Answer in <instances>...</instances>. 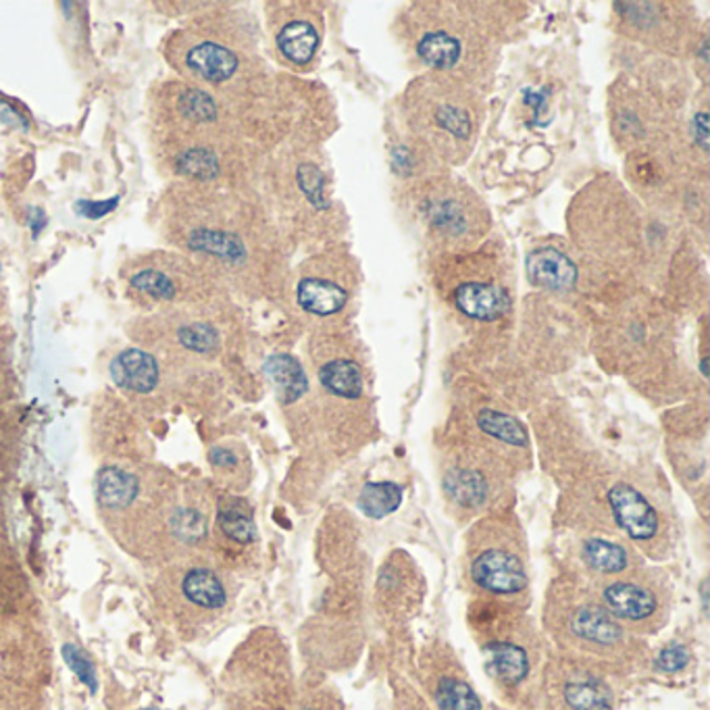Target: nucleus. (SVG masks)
<instances>
[{
    "label": "nucleus",
    "mask_w": 710,
    "mask_h": 710,
    "mask_svg": "<svg viewBox=\"0 0 710 710\" xmlns=\"http://www.w3.org/2000/svg\"><path fill=\"white\" fill-rule=\"evenodd\" d=\"M434 702L438 710H481V700L471 688V683L450 673H444L436 679Z\"/></svg>",
    "instance_id": "18"
},
{
    "label": "nucleus",
    "mask_w": 710,
    "mask_h": 710,
    "mask_svg": "<svg viewBox=\"0 0 710 710\" xmlns=\"http://www.w3.org/2000/svg\"><path fill=\"white\" fill-rule=\"evenodd\" d=\"M548 710H615L609 683L576 660L560 659L548 669Z\"/></svg>",
    "instance_id": "3"
},
{
    "label": "nucleus",
    "mask_w": 710,
    "mask_h": 710,
    "mask_svg": "<svg viewBox=\"0 0 710 710\" xmlns=\"http://www.w3.org/2000/svg\"><path fill=\"white\" fill-rule=\"evenodd\" d=\"M581 558L598 576H623L629 569V552L617 541L588 538L581 546Z\"/></svg>",
    "instance_id": "14"
},
{
    "label": "nucleus",
    "mask_w": 710,
    "mask_h": 710,
    "mask_svg": "<svg viewBox=\"0 0 710 710\" xmlns=\"http://www.w3.org/2000/svg\"><path fill=\"white\" fill-rule=\"evenodd\" d=\"M455 298L460 313L477 322H494L510 311L507 290L491 286V284H481V282L463 284L457 288Z\"/></svg>",
    "instance_id": "11"
},
{
    "label": "nucleus",
    "mask_w": 710,
    "mask_h": 710,
    "mask_svg": "<svg viewBox=\"0 0 710 710\" xmlns=\"http://www.w3.org/2000/svg\"><path fill=\"white\" fill-rule=\"evenodd\" d=\"M236 52L230 51L220 42L213 40H199L190 42L182 54V68L192 78H199L209 84H221L234 78L237 71Z\"/></svg>",
    "instance_id": "7"
},
{
    "label": "nucleus",
    "mask_w": 710,
    "mask_h": 710,
    "mask_svg": "<svg viewBox=\"0 0 710 710\" xmlns=\"http://www.w3.org/2000/svg\"><path fill=\"white\" fill-rule=\"evenodd\" d=\"M600 605L627 631L650 633L665 626L667 598L659 586L640 576H617L600 588Z\"/></svg>",
    "instance_id": "2"
},
{
    "label": "nucleus",
    "mask_w": 710,
    "mask_h": 710,
    "mask_svg": "<svg viewBox=\"0 0 710 710\" xmlns=\"http://www.w3.org/2000/svg\"><path fill=\"white\" fill-rule=\"evenodd\" d=\"M317 47H320V34L306 21H292L277 34V49L296 65L308 63L315 57Z\"/></svg>",
    "instance_id": "17"
},
{
    "label": "nucleus",
    "mask_w": 710,
    "mask_h": 710,
    "mask_svg": "<svg viewBox=\"0 0 710 710\" xmlns=\"http://www.w3.org/2000/svg\"><path fill=\"white\" fill-rule=\"evenodd\" d=\"M558 642L576 662L592 671L621 669L636 657V643L626 627L617 623L600 602L579 600L555 621Z\"/></svg>",
    "instance_id": "1"
},
{
    "label": "nucleus",
    "mask_w": 710,
    "mask_h": 710,
    "mask_svg": "<svg viewBox=\"0 0 710 710\" xmlns=\"http://www.w3.org/2000/svg\"><path fill=\"white\" fill-rule=\"evenodd\" d=\"M138 479L135 475L128 474L123 469L118 467H109L99 475V503L102 508L106 510H113V513H121L125 508L132 507L138 498Z\"/></svg>",
    "instance_id": "15"
},
{
    "label": "nucleus",
    "mask_w": 710,
    "mask_h": 710,
    "mask_svg": "<svg viewBox=\"0 0 710 710\" xmlns=\"http://www.w3.org/2000/svg\"><path fill=\"white\" fill-rule=\"evenodd\" d=\"M180 598L192 609L215 612L227 605V588L211 567H190L178 584Z\"/></svg>",
    "instance_id": "8"
},
{
    "label": "nucleus",
    "mask_w": 710,
    "mask_h": 710,
    "mask_svg": "<svg viewBox=\"0 0 710 710\" xmlns=\"http://www.w3.org/2000/svg\"><path fill=\"white\" fill-rule=\"evenodd\" d=\"M159 365L154 356L130 348L115 356L111 363V377L119 388L134 392V394H151L159 384Z\"/></svg>",
    "instance_id": "10"
},
{
    "label": "nucleus",
    "mask_w": 710,
    "mask_h": 710,
    "mask_svg": "<svg viewBox=\"0 0 710 710\" xmlns=\"http://www.w3.org/2000/svg\"><path fill=\"white\" fill-rule=\"evenodd\" d=\"M217 525H220L221 534L227 540L236 541V544H251L256 538L253 515L242 503L221 505L220 513H217Z\"/></svg>",
    "instance_id": "22"
},
{
    "label": "nucleus",
    "mask_w": 710,
    "mask_h": 710,
    "mask_svg": "<svg viewBox=\"0 0 710 710\" xmlns=\"http://www.w3.org/2000/svg\"><path fill=\"white\" fill-rule=\"evenodd\" d=\"M690 665V650L681 643H671L662 648L657 657V667L665 673H677L683 671Z\"/></svg>",
    "instance_id": "29"
},
{
    "label": "nucleus",
    "mask_w": 710,
    "mask_h": 710,
    "mask_svg": "<svg viewBox=\"0 0 710 710\" xmlns=\"http://www.w3.org/2000/svg\"><path fill=\"white\" fill-rule=\"evenodd\" d=\"M477 425L484 434H488L496 440L505 442L510 446H527L529 434L525 429L524 423L507 413L484 408L477 413Z\"/></svg>",
    "instance_id": "20"
},
{
    "label": "nucleus",
    "mask_w": 710,
    "mask_h": 710,
    "mask_svg": "<svg viewBox=\"0 0 710 710\" xmlns=\"http://www.w3.org/2000/svg\"><path fill=\"white\" fill-rule=\"evenodd\" d=\"M296 298H298V305L308 313L325 317V315H334V313L342 311L348 301V294H346V290L329 280L306 277L296 288Z\"/></svg>",
    "instance_id": "13"
},
{
    "label": "nucleus",
    "mask_w": 710,
    "mask_h": 710,
    "mask_svg": "<svg viewBox=\"0 0 710 710\" xmlns=\"http://www.w3.org/2000/svg\"><path fill=\"white\" fill-rule=\"evenodd\" d=\"M610 515L615 524L621 527L627 538L636 544H652L659 538V508L655 507L642 491L626 481H619L607 494Z\"/></svg>",
    "instance_id": "4"
},
{
    "label": "nucleus",
    "mask_w": 710,
    "mask_h": 710,
    "mask_svg": "<svg viewBox=\"0 0 710 710\" xmlns=\"http://www.w3.org/2000/svg\"><path fill=\"white\" fill-rule=\"evenodd\" d=\"M178 339L180 344L190 351V353H199V355H206V353H213L217 346H220V334L206 325V323H190L184 325L180 332H178Z\"/></svg>",
    "instance_id": "24"
},
{
    "label": "nucleus",
    "mask_w": 710,
    "mask_h": 710,
    "mask_svg": "<svg viewBox=\"0 0 710 710\" xmlns=\"http://www.w3.org/2000/svg\"><path fill=\"white\" fill-rule=\"evenodd\" d=\"M527 277L548 290H571L577 284V267L557 248H538L527 256Z\"/></svg>",
    "instance_id": "9"
},
{
    "label": "nucleus",
    "mask_w": 710,
    "mask_h": 710,
    "mask_svg": "<svg viewBox=\"0 0 710 710\" xmlns=\"http://www.w3.org/2000/svg\"><path fill=\"white\" fill-rule=\"evenodd\" d=\"M693 140L707 151L709 149V115L700 111L692 121Z\"/></svg>",
    "instance_id": "30"
},
{
    "label": "nucleus",
    "mask_w": 710,
    "mask_h": 710,
    "mask_svg": "<svg viewBox=\"0 0 710 710\" xmlns=\"http://www.w3.org/2000/svg\"><path fill=\"white\" fill-rule=\"evenodd\" d=\"M63 659L68 662L69 669L80 677V681L90 688V692L94 693L99 690L97 669H94L92 660L88 659L75 643H65L63 646Z\"/></svg>",
    "instance_id": "25"
},
{
    "label": "nucleus",
    "mask_w": 710,
    "mask_h": 710,
    "mask_svg": "<svg viewBox=\"0 0 710 710\" xmlns=\"http://www.w3.org/2000/svg\"><path fill=\"white\" fill-rule=\"evenodd\" d=\"M460 42L446 32H429L417 44V52L429 68H455L460 59Z\"/></svg>",
    "instance_id": "21"
},
{
    "label": "nucleus",
    "mask_w": 710,
    "mask_h": 710,
    "mask_svg": "<svg viewBox=\"0 0 710 710\" xmlns=\"http://www.w3.org/2000/svg\"><path fill=\"white\" fill-rule=\"evenodd\" d=\"M265 373L277 389V398L282 405H294L305 396L308 389L305 369L294 356H270L265 361Z\"/></svg>",
    "instance_id": "12"
},
{
    "label": "nucleus",
    "mask_w": 710,
    "mask_h": 710,
    "mask_svg": "<svg viewBox=\"0 0 710 710\" xmlns=\"http://www.w3.org/2000/svg\"><path fill=\"white\" fill-rule=\"evenodd\" d=\"M142 710H159V709H142Z\"/></svg>",
    "instance_id": "34"
},
{
    "label": "nucleus",
    "mask_w": 710,
    "mask_h": 710,
    "mask_svg": "<svg viewBox=\"0 0 710 710\" xmlns=\"http://www.w3.org/2000/svg\"><path fill=\"white\" fill-rule=\"evenodd\" d=\"M320 382L327 392L346 400H356L363 394V372L351 358L325 363L320 372Z\"/></svg>",
    "instance_id": "16"
},
{
    "label": "nucleus",
    "mask_w": 710,
    "mask_h": 710,
    "mask_svg": "<svg viewBox=\"0 0 710 710\" xmlns=\"http://www.w3.org/2000/svg\"><path fill=\"white\" fill-rule=\"evenodd\" d=\"M525 104H531L536 111V119L540 118L541 111H544V106H546V101H548V90H540V92H534V90H525Z\"/></svg>",
    "instance_id": "31"
},
{
    "label": "nucleus",
    "mask_w": 710,
    "mask_h": 710,
    "mask_svg": "<svg viewBox=\"0 0 710 710\" xmlns=\"http://www.w3.org/2000/svg\"><path fill=\"white\" fill-rule=\"evenodd\" d=\"M403 503V490L400 486L392 481H379V484H367L358 494V508L365 517L369 519H384L398 510Z\"/></svg>",
    "instance_id": "19"
},
{
    "label": "nucleus",
    "mask_w": 710,
    "mask_h": 710,
    "mask_svg": "<svg viewBox=\"0 0 710 710\" xmlns=\"http://www.w3.org/2000/svg\"><path fill=\"white\" fill-rule=\"evenodd\" d=\"M296 178H298V186L301 190L305 192L306 199L311 201L313 206H317V209H325L327 206V201H325V196H323V184H325V178H323L322 171L317 165H311V163H305V165H301L298 168V173H296Z\"/></svg>",
    "instance_id": "27"
},
{
    "label": "nucleus",
    "mask_w": 710,
    "mask_h": 710,
    "mask_svg": "<svg viewBox=\"0 0 710 710\" xmlns=\"http://www.w3.org/2000/svg\"><path fill=\"white\" fill-rule=\"evenodd\" d=\"M471 579L484 592L515 596L529 584L525 562L507 546H490L481 550L471 562Z\"/></svg>",
    "instance_id": "5"
},
{
    "label": "nucleus",
    "mask_w": 710,
    "mask_h": 710,
    "mask_svg": "<svg viewBox=\"0 0 710 710\" xmlns=\"http://www.w3.org/2000/svg\"><path fill=\"white\" fill-rule=\"evenodd\" d=\"M436 121L440 123L446 132H450L457 138H469L471 134V121L465 111H460L457 106H442L436 113Z\"/></svg>",
    "instance_id": "28"
},
{
    "label": "nucleus",
    "mask_w": 710,
    "mask_h": 710,
    "mask_svg": "<svg viewBox=\"0 0 710 710\" xmlns=\"http://www.w3.org/2000/svg\"><path fill=\"white\" fill-rule=\"evenodd\" d=\"M484 657L491 676L507 692H517L531 677L534 662L524 643L507 638H491L484 643Z\"/></svg>",
    "instance_id": "6"
},
{
    "label": "nucleus",
    "mask_w": 710,
    "mask_h": 710,
    "mask_svg": "<svg viewBox=\"0 0 710 710\" xmlns=\"http://www.w3.org/2000/svg\"><path fill=\"white\" fill-rule=\"evenodd\" d=\"M211 463H213L215 467H220V469H227V467H236L237 458L236 455H232V453L225 450V448H215V450L211 453Z\"/></svg>",
    "instance_id": "32"
},
{
    "label": "nucleus",
    "mask_w": 710,
    "mask_h": 710,
    "mask_svg": "<svg viewBox=\"0 0 710 710\" xmlns=\"http://www.w3.org/2000/svg\"><path fill=\"white\" fill-rule=\"evenodd\" d=\"M702 375H704V377H707V375H709V372H707V358H704V361H702Z\"/></svg>",
    "instance_id": "33"
},
{
    "label": "nucleus",
    "mask_w": 710,
    "mask_h": 710,
    "mask_svg": "<svg viewBox=\"0 0 710 710\" xmlns=\"http://www.w3.org/2000/svg\"><path fill=\"white\" fill-rule=\"evenodd\" d=\"M134 286L140 292L151 294L156 301H165L175 294V286L163 271L146 270L134 277Z\"/></svg>",
    "instance_id": "26"
},
{
    "label": "nucleus",
    "mask_w": 710,
    "mask_h": 710,
    "mask_svg": "<svg viewBox=\"0 0 710 710\" xmlns=\"http://www.w3.org/2000/svg\"><path fill=\"white\" fill-rule=\"evenodd\" d=\"M446 490L460 505H479L486 498V481L475 471H455L446 477Z\"/></svg>",
    "instance_id": "23"
}]
</instances>
